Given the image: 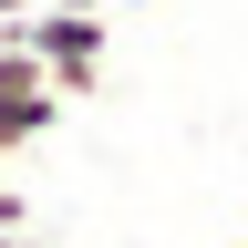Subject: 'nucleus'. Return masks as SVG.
<instances>
[{"label":"nucleus","instance_id":"obj_5","mask_svg":"<svg viewBox=\"0 0 248 248\" xmlns=\"http://www.w3.org/2000/svg\"><path fill=\"white\" fill-rule=\"evenodd\" d=\"M0 248H11V238H0Z\"/></svg>","mask_w":248,"mask_h":248},{"label":"nucleus","instance_id":"obj_2","mask_svg":"<svg viewBox=\"0 0 248 248\" xmlns=\"http://www.w3.org/2000/svg\"><path fill=\"white\" fill-rule=\"evenodd\" d=\"M52 124H62V93H52V73L21 52V31L0 21V166H11L21 145H42Z\"/></svg>","mask_w":248,"mask_h":248},{"label":"nucleus","instance_id":"obj_1","mask_svg":"<svg viewBox=\"0 0 248 248\" xmlns=\"http://www.w3.org/2000/svg\"><path fill=\"white\" fill-rule=\"evenodd\" d=\"M11 31H21V52L52 73L62 104H83V93L104 83V11H31V21H11Z\"/></svg>","mask_w":248,"mask_h":248},{"label":"nucleus","instance_id":"obj_4","mask_svg":"<svg viewBox=\"0 0 248 248\" xmlns=\"http://www.w3.org/2000/svg\"><path fill=\"white\" fill-rule=\"evenodd\" d=\"M52 11H104V0H52Z\"/></svg>","mask_w":248,"mask_h":248},{"label":"nucleus","instance_id":"obj_3","mask_svg":"<svg viewBox=\"0 0 248 248\" xmlns=\"http://www.w3.org/2000/svg\"><path fill=\"white\" fill-rule=\"evenodd\" d=\"M31 11H52V0H0V21H31Z\"/></svg>","mask_w":248,"mask_h":248}]
</instances>
